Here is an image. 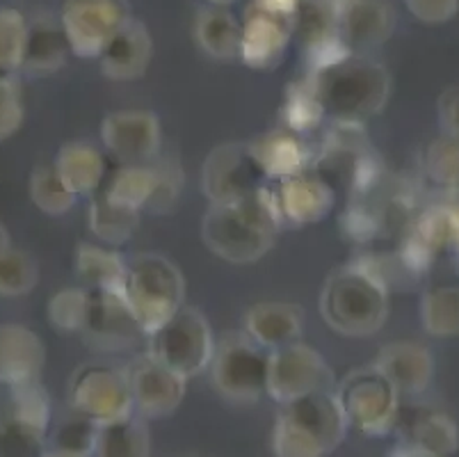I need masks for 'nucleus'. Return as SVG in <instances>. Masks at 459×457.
<instances>
[{
  "label": "nucleus",
  "mask_w": 459,
  "mask_h": 457,
  "mask_svg": "<svg viewBox=\"0 0 459 457\" xmlns=\"http://www.w3.org/2000/svg\"><path fill=\"white\" fill-rule=\"evenodd\" d=\"M302 330V307L290 302H258L245 313V334L270 352L299 341Z\"/></svg>",
  "instance_id": "nucleus-22"
},
{
  "label": "nucleus",
  "mask_w": 459,
  "mask_h": 457,
  "mask_svg": "<svg viewBox=\"0 0 459 457\" xmlns=\"http://www.w3.org/2000/svg\"><path fill=\"white\" fill-rule=\"evenodd\" d=\"M12 426L28 442H41L51 423V398L37 382L21 384L12 389Z\"/></svg>",
  "instance_id": "nucleus-29"
},
{
  "label": "nucleus",
  "mask_w": 459,
  "mask_h": 457,
  "mask_svg": "<svg viewBox=\"0 0 459 457\" xmlns=\"http://www.w3.org/2000/svg\"><path fill=\"white\" fill-rule=\"evenodd\" d=\"M30 199L41 213L53 217L66 215L71 208L76 207L78 197L71 192L65 179L57 174L56 165H39L30 174Z\"/></svg>",
  "instance_id": "nucleus-32"
},
{
  "label": "nucleus",
  "mask_w": 459,
  "mask_h": 457,
  "mask_svg": "<svg viewBox=\"0 0 459 457\" xmlns=\"http://www.w3.org/2000/svg\"><path fill=\"white\" fill-rule=\"evenodd\" d=\"M295 37V19L270 14L249 5L240 23V53L238 57L249 69H273L281 62L288 44Z\"/></svg>",
  "instance_id": "nucleus-16"
},
{
  "label": "nucleus",
  "mask_w": 459,
  "mask_h": 457,
  "mask_svg": "<svg viewBox=\"0 0 459 457\" xmlns=\"http://www.w3.org/2000/svg\"><path fill=\"white\" fill-rule=\"evenodd\" d=\"M23 94L12 75H0V142L10 140L23 126Z\"/></svg>",
  "instance_id": "nucleus-40"
},
{
  "label": "nucleus",
  "mask_w": 459,
  "mask_h": 457,
  "mask_svg": "<svg viewBox=\"0 0 459 457\" xmlns=\"http://www.w3.org/2000/svg\"><path fill=\"white\" fill-rule=\"evenodd\" d=\"M147 343L149 355L186 380L211 368L217 346L206 316L187 304H183L156 332L149 334Z\"/></svg>",
  "instance_id": "nucleus-8"
},
{
  "label": "nucleus",
  "mask_w": 459,
  "mask_h": 457,
  "mask_svg": "<svg viewBox=\"0 0 459 457\" xmlns=\"http://www.w3.org/2000/svg\"><path fill=\"white\" fill-rule=\"evenodd\" d=\"M153 57L152 32L140 19H131L99 56L101 74L110 81H135L149 69Z\"/></svg>",
  "instance_id": "nucleus-19"
},
{
  "label": "nucleus",
  "mask_w": 459,
  "mask_h": 457,
  "mask_svg": "<svg viewBox=\"0 0 459 457\" xmlns=\"http://www.w3.org/2000/svg\"><path fill=\"white\" fill-rule=\"evenodd\" d=\"M91 457H152V433L147 418L128 414L96 426Z\"/></svg>",
  "instance_id": "nucleus-25"
},
{
  "label": "nucleus",
  "mask_w": 459,
  "mask_h": 457,
  "mask_svg": "<svg viewBox=\"0 0 459 457\" xmlns=\"http://www.w3.org/2000/svg\"><path fill=\"white\" fill-rule=\"evenodd\" d=\"M131 19L128 0H66L60 25L74 56L99 60L112 37Z\"/></svg>",
  "instance_id": "nucleus-10"
},
{
  "label": "nucleus",
  "mask_w": 459,
  "mask_h": 457,
  "mask_svg": "<svg viewBox=\"0 0 459 457\" xmlns=\"http://www.w3.org/2000/svg\"><path fill=\"white\" fill-rule=\"evenodd\" d=\"M318 307L325 325L341 337H370L389 318V286L368 263H350L327 277Z\"/></svg>",
  "instance_id": "nucleus-3"
},
{
  "label": "nucleus",
  "mask_w": 459,
  "mask_h": 457,
  "mask_svg": "<svg viewBox=\"0 0 459 457\" xmlns=\"http://www.w3.org/2000/svg\"><path fill=\"white\" fill-rule=\"evenodd\" d=\"M233 3H238V0H208V5L212 7H231Z\"/></svg>",
  "instance_id": "nucleus-47"
},
{
  "label": "nucleus",
  "mask_w": 459,
  "mask_h": 457,
  "mask_svg": "<svg viewBox=\"0 0 459 457\" xmlns=\"http://www.w3.org/2000/svg\"><path fill=\"white\" fill-rule=\"evenodd\" d=\"M281 224L274 190L263 186L247 199L212 204L202 220V241L215 257L245 266L273 250Z\"/></svg>",
  "instance_id": "nucleus-1"
},
{
  "label": "nucleus",
  "mask_w": 459,
  "mask_h": 457,
  "mask_svg": "<svg viewBox=\"0 0 459 457\" xmlns=\"http://www.w3.org/2000/svg\"><path fill=\"white\" fill-rule=\"evenodd\" d=\"M91 307L87 316L82 334L87 343L94 346L96 350H124L133 346L137 337H144L137 321L133 318L126 300L117 293L106 291H90Z\"/></svg>",
  "instance_id": "nucleus-17"
},
{
  "label": "nucleus",
  "mask_w": 459,
  "mask_h": 457,
  "mask_svg": "<svg viewBox=\"0 0 459 457\" xmlns=\"http://www.w3.org/2000/svg\"><path fill=\"white\" fill-rule=\"evenodd\" d=\"M10 233H7V229H5V224H3V222H0V257H3V254H5L7 250H10Z\"/></svg>",
  "instance_id": "nucleus-45"
},
{
  "label": "nucleus",
  "mask_w": 459,
  "mask_h": 457,
  "mask_svg": "<svg viewBox=\"0 0 459 457\" xmlns=\"http://www.w3.org/2000/svg\"><path fill=\"white\" fill-rule=\"evenodd\" d=\"M69 400L74 412L96 426L135 414L126 371L108 362L82 364L71 377Z\"/></svg>",
  "instance_id": "nucleus-9"
},
{
  "label": "nucleus",
  "mask_w": 459,
  "mask_h": 457,
  "mask_svg": "<svg viewBox=\"0 0 459 457\" xmlns=\"http://www.w3.org/2000/svg\"><path fill=\"white\" fill-rule=\"evenodd\" d=\"M76 417L62 423L57 427L56 446L57 451L71 453L78 457H91L94 453V439H96V423L85 418L82 414L74 412Z\"/></svg>",
  "instance_id": "nucleus-39"
},
{
  "label": "nucleus",
  "mask_w": 459,
  "mask_h": 457,
  "mask_svg": "<svg viewBox=\"0 0 459 457\" xmlns=\"http://www.w3.org/2000/svg\"><path fill=\"white\" fill-rule=\"evenodd\" d=\"M252 5L261 7V10L270 12V14L295 19L299 5H302V0H252Z\"/></svg>",
  "instance_id": "nucleus-43"
},
{
  "label": "nucleus",
  "mask_w": 459,
  "mask_h": 457,
  "mask_svg": "<svg viewBox=\"0 0 459 457\" xmlns=\"http://www.w3.org/2000/svg\"><path fill=\"white\" fill-rule=\"evenodd\" d=\"M336 7L338 37L350 53L368 56L391 40L395 12L389 0H332Z\"/></svg>",
  "instance_id": "nucleus-15"
},
{
  "label": "nucleus",
  "mask_w": 459,
  "mask_h": 457,
  "mask_svg": "<svg viewBox=\"0 0 459 457\" xmlns=\"http://www.w3.org/2000/svg\"><path fill=\"white\" fill-rule=\"evenodd\" d=\"M53 165L76 197L96 195L106 181V158L90 142L76 140L62 145Z\"/></svg>",
  "instance_id": "nucleus-24"
},
{
  "label": "nucleus",
  "mask_w": 459,
  "mask_h": 457,
  "mask_svg": "<svg viewBox=\"0 0 459 457\" xmlns=\"http://www.w3.org/2000/svg\"><path fill=\"white\" fill-rule=\"evenodd\" d=\"M137 417L156 421L172 417L186 398L187 380L158 362L153 355L142 352L124 366Z\"/></svg>",
  "instance_id": "nucleus-13"
},
{
  "label": "nucleus",
  "mask_w": 459,
  "mask_h": 457,
  "mask_svg": "<svg viewBox=\"0 0 459 457\" xmlns=\"http://www.w3.org/2000/svg\"><path fill=\"white\" fill-rule=\"evenodd\" d=\"M437 119H439L441 133L459 137V85L441 92L437 101Z\"/></svg>",
  "instance_id": "nucleus-42"
},
{
  "label": "nucleus",
  "mask_w": 459,
  "mask_h": 457,
  "mask_svg": "<svg viewBox=\"0 0 459 457\" xmlns=\"http://www.w3.org/2000/svg\"><path fill=\"white\" fill-rule=\"evenodd\" d=\"M420 322L432 337H459V286H434L423 293Z\"/></svg>",
  "instance_id": "nucleus-31"
},
{
  "label": "nucleus",
  "mask_w": 459,
  "mask_h": 457,
  "mask_svg": "<svg viewBox=\"0 0 459 457\" xmlns=\"http://www.w3.org/2000/svg\"><path fill=\"white\" fill-rule=\"evenodd\" d=\"M333 373L318 350L302 341L270 352L268 396L279 405L316 391H333Z\"/></svg>",
  "instance_id": "nucleus-12"
},
{
  "label": "nucleus",
  "mask_w": 459,
  "mask_h": 457,
  "mask_svg": "<svg viewBox=\"0 0 459 457\" xmlns=\"http://www.w3.org/2000/svg\"><path fill=\"white\" fill-rule=\"evenodd\" d=\"M373 366L398 389L400 396H419L432 384L434 377L432 352L411 341L384 346Z\"/></svg>",
  "instance_id": "nucleus-20"
},
{
  "label": "nucleus",
  "mask_w": 459,
  "mask_h": 457,
  "mask_svg": "<svg viewBox=\"0 0 459 457\" xmlns=\"http://www.w3.org/2000/svg\"><path fill=\"white\" fill-rule=\"evenodd\" d=\"M270 350L245 332H231L215 346L211 362L212 387L224 400L252 405L268 396Z\"/></svg>",
  "instance_id": "nucleus-6"
},
{
  "label": "nucleus",
  "mask_w": 459,
  "mask_h": 457,
  "mask_svg": "<svg viewBox=\"0 0 459 457\" xmlns=\"http://www.w3.org/2000/svg\"><path fill=\"white\" fill-rule=\"evenodd\" d=\"M195 40L206 56L231 60L240 53V23L227 7H202L195 19Z\"/></svg>",
  "instance_id": "nucleus-27"
},
{
  "label": "nucleus",
  "mask_w": 459,
  "mask_h": 457,
  "mask_svg": "<svg viewBox=\"0 0 459 457\" xmlns=\"http://www.w3.org/2000/svg\"><path fill=\"white\" fill-rule=\"evenodd\" d=\"M404 7L414 19L428 25H439L459 14V0H404Z\"/></svg>",
  "instance_id": "nucleus-41"
},
{
  "label": "nucleus",
  "mask_w": 459,
  "mask_h": 457,
  "mask_svg": "<svg viewBox=\"0 0 459 457\" xmlns=\"http://www.w3.org/2000/svg\"><path fill=\"white\" fill-rule=\"evenodd\" d=\"M307 81L325 117L341 124H359L377 115L386 106L391 92L389 71L368 56L357 53L311 69Z\"/></svg>",
  "instance_id": "nucleus-2"
},
{
  "label": "nucleus",
  "mask_w": 459,
  "mask_h": 457,
  "mask_svg": "<svg viewBox=\"0 0 459 457\" xmlns=\"http://www.w3.org/2000/svg\"><path fill=\"white\" fill-rule=\"evenodd\" d=\"M249 142H227L211 151L202 165V192L212 204L247 199L265 186Z\"/></svg>",
  "instance_id": "nucleus-11"
},
{
  "label": "nucleus",
  "mask_w": 459,
  "mask_h": 457,
  "mask_svg": "<svg viewBox=\"0 0 459 457\" xmlns=\"http://www.w3.org/2000/svg\"><path fill=\"white\" fill-rule=\"evenodd\" d=\"M0 457H3V453H0Z\"/></svg>",
  "instance_id": "nucleus-48"
},
{
  "label": "nucleus",
  "mask_w": 459,
  "mask_h": 457,
  "mask_svg": "<svg viewBox=\"0 0 459 457\" xmlns=\"http://www.w3.org/2000/svg\"><path fill=\"white\" fill-rule=\"evenodd\" d=\"M274 197H277L283 222H293V224L320 222L333 208L332 181L318 171L304 170L295 176H288L277 183Z\"/></svg>",
  "instance_id": "nucleus-18"
},
{
  "label": "nucleus",
  "mask_w": 459,
  "mask_h": 457,
  "mask_svg": "<svg viewBox=\"0 0 459 457\" xmlns=\"http://www.w3.org/2000/svg\"><path fill=\"white\" fill-rule=\"evenodd\" d=\"M41 457H78V455H71V453H65V451H57V448H51V451L41 453Z\"/></svg>",
  "instance_id": "nucleus-46"
},
{
  "label": "nucleus",
  "mask_w": 459,
  "mask_h": 457,
  "mask_svg": "<svg viewBox=\"0 0 459 457\" xmlns=\"http://www.w3.org/2000/svg\"><path fill=\"white\" fill-rule=\"evenodd\" d=\"M391 457H439L434 455V453L425 451V448L416 446V444H404V446H398L394 453H391Z\"/></svg>",
  "instance_id": "nucleus-44"
},
{
  "label": "nucleus",
  "mask_w": 459,
  "mask_h": 457,
  "mask_svg": "<svg viewBox=\"0 0 459 457\" xmlns=\"http://www.w3.org/2000/svg\"><path fill=\"white\" fill-rule=\"evenodd\" d=\"M101 142L124 165L152 163L160 154V119L152 110H115L103 119Z\"/></svg>",
  "instance_id": "nucleus-14"
},
{
  "label": "nucleus",
  "mask_w": 459,
  "mask_h": 457,
  "mask_svg": "<svg viewBox=\"0 0 459 457\" xmlns=\"http://www.w3.org/2000/svg\"><path fill=\"white\" fill-rule=\"evenodd\" d=\"M30 21L14 7H0V71L12 74L26 60Z\"/></svg>",
  "instance_id": "nucleus-34"
},
{
  "label": "nucleus",
  "mask_w": 459,
  "mask_h": 457,
  "mask_svg": "<svg viewBox=\"0 0 459 457\" xmlns=\"http://www.w3.org/2000/svg\"><path fill=\"white\" fill-rule=\"evenodd\" d=\"M91 307L90 288H65L48 302V321L62 332H82Z\"/></svg>",
  "instance_id": "nucleus-37"
},
{
  "label": "nucleus",
  "mask_w": 459,
  "mask_h": 457,
  "mask_svg": "<svg viewBox=\"0 0 459 457\" xmlns=\"http://www.w3.org/2000/svg\"><path fill=\"white\" fill-rule=\"evenodd\" d=\"M128 259L112 247L82 242L76 250V275L90 291H106L122 295L126 282Z\"/></svg>",
  "instance_id": "nucleus-26"
},
{
  "label": "nucleus",
  "mask_w": 459,
  "mask_h": 457,
  "mask_svg": "<svg viewBox=\"0 0 459 457\" xmlns=\"http://www.w3.org/2000/svg\"><path fill=\"white\" fill-rule=\"evenodd\" d=\"M46 347L23 325H0V382L7 387L37 382L44 371Z\"/></svg>",
  "instance_id": "nucleus-21"
},
{
  "label": "nucleus",
  "mask_w": 459,
  "mask_h": 457,
  "mask_svg": "<svg viewBox=\"0 0 459 457\" xmlns=\"http://www.w3.org/2000/svg\"><path fill=\"white\" fill-rule=\"evenodd\" d=\"M140 224V211L115 204L101 190L96 192L90 207V229L103 245L117 247L133 238Z\"/></svg>",
  "instance_id": "nucleus-30"
},
{
  "label": "nucleus",
  "mask_w": 459,
  "mask_h": 457,
  "mask_svg": "<svg viewBox=\"0 0 459 457\" xmlns=\"http://www.w3.org/2000/svg\"><path fill=\"white\" fill-rule=\"evenodd\" d=\"M122 297L149 337L186 304V279L162 254H135L128 259Z\"/></svg>",
  "instance_id": "nucleus-5"
},
{
  "label": "nucleus",
  "mask_w": 459,
  "mask_h": 457,
  "mask_svg": "<svg viewBox=\"0 0 459 457\" xmlns=\"http://www.w3.org/2000/svg\"><path fill=\"white\" fill-rule=\"evenodd\" d=\"M283 119L290 131H308L313 126H318L320 119H325L323 108H320L308 81L295 83L288 90L286 103H283Z\"/></svg>",
  "instance_id": "nucleus-38"
},
{
  "label": "nucleus",
  "mask_w": 459,
  "mask_h": 457,
  "mask_svg": "<svg viewBox=\"0 0 459 457\" xmlns=\"http://www.w3.org/2000/svg\"><path fill=\"white\" fill-rule=\"evenodd\" d=\"M345 421L366 437H384L398 421L400 393L375 366L350 371L333 389Z\"/></svg>",
  "instance_id": "nucleus-7"
},
{
  "label": "nucleus",
  "mask_w": 459,
  "mask_h": 457,
  "mask_svg": "<svg viewBox=\"0 0 459 457\" xmlns=\"http://www.w3.org/2000/svg\"><path fill=\"white\" fill-rule=\"evenodd\" d=\"M69 53V41H66L62 25L51 19H37L30 23L26 60L21 69L35 75L53 74L66 65Z\"/></svg>",
  "instance_id": "nucleus-28"
},
{
  "label": "nucleus",
  "mask_w": 459,
  "mask_h": 457,
  "mask_svg": "<svg viewBox=\"0 0 459 457\" xmlns=\"http://www.w3.org/2000/svg\"><path fill=\"white\" fill-rule=\"evenodd\" d=\"M411 444L439 457L459 451V426L444 412H428L416 418L411 427Z\"/></svg>",
  "instance_id": "nucleus-33"
},
{
  "label": "nucleus",
  "mask_w": 459,
  "mask_h": 457,
  "mask_svg": "<svg viewBox=\"0 0 459 457\" xmlns=\"http://www.w3.org/2000/svg\"><path fill=\"white\" fill-rule=\"evenodd\" d=\"M39 282V266L23 250H10L0 257V295H28Z\"/></svg>",
  "instance_id": "nucleus-36"
},
{
  "label": "nucleus",
  "mask_w": 459,
  "mask_h": 457,
  "mask_svg": "<svg viewBox=\"0 0 459 457\" xmlns=\"http://www.w3.org/2000/svg\"><path fill=\"white\" fill-rule=\"evenodd\" d=\"M350 430L333 391H316L281 405L273 430L274 457H325Z\"/></svg>",
  "instance_id": "nucleus-4"
},
{
  "label": "nucleus",
  "mask_w": 459,
  "mask_h": 457,
  "mask_svg": "<svg viewBox=\"0 0 459 457\" xmlns=\"http://www.w3.org/2000/svg\"><path fill=\"white\" fill-rule=\"evenodd\" d=\"M258 167L268 181H283L288 176L308 170L307 145L295 131H270L249 142Z\"/></svg>",
  "instance_id": "nucleus-23"
},
{
  "label": "nucleus",
  "mask_w": 459,
  "mask_h": 457,
  "mask_svg": "<svg viewBox=\"0 0 459 457\" xmlns=\"http://www.w3.org/2000/svg\"><path fill=\"white\" fill-rule=\"evenodd\" d=\"M425 174L439 188L459 192V137L441 133L425 151Z\"/></svg>",
  "instance_id": "nucleus-35"
}]
</instances>
